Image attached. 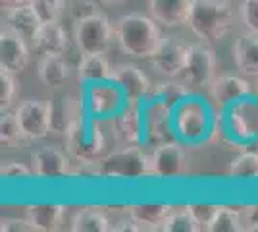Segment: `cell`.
I'll return each instance as SVG.
<instances>
[{"label": "cell", "instance_id": "1", "mask_svg": "<svg viewBox=\"0 0 258 232\" xmlns=\"http://www.w3.org/2000/svg\"><path fill=\"white\" fill-rule=\"evenodd\" d=\"M114 35L119 49L133 58H151L160 43L158 22L145 14H127L114 22Z\"/></svg>", "mask_w": 258, "mask_h": 232}, {"label": "cell", "instance_id": "2", "mask_svg": "<svg viewBox=\"0 0 258 232\" xmlns=\"http://www.w3.org/2000/svg\"><path fill=\"white\" fill-rule=\"evenodd\" d=\"M185 25L201 41L210 44L218 43L229 33L233 25L231 2L229 0H193Z\"/></svg>", "mask_w": 258, "mask_h": 232}, {"label": "cell", "instance_id": "3", "mask_svg": "<svg viewBox=\"0 0 258 232\" xmlns=\"http://www.w3.org/2000/svg\"><path fill=\"white\" fill-rule=\"evenodd\" d=\"M97 174L114 180H139L152 176L151 155H147L141 145H123L118 151L106 153L97 163Z\"/></svg>", "mask_w": 258, "mask_h": 232}, {"label": "cell", "instance_id": "4", "mask_svg": "<svg viewBox=\"0 0 258 232\" xmlns=\"http://www.w3.org/2000/svg\"><path fill=\"white\" fill-rule=\"evenodd\" d=\"M173 128L177 140L185 144H201L212 132L210 107L199 97H187L173 109Z\"/></svg>", "mask_w": 258, "mask_h": 232}, {"label": "cell", "instance_id": "5", "mask_svg": "<svg viewBox=\"0 0 258 232\" xmlns=\"http://www.w3.org/2000/svg\"><path fill=\"white\" fill-rule=\"evenodd\" d=\"M66 149L70 157L77 163L95 165L100 157L106 155V137L100 130L97 120L89 118L81 120L72 132L66 135Z\"/></svg>", "mask_w": 258, "mask_h": 232}, {"label": "cell", "instance_id": "6", "mask_svg": "<svg viewBox=\"0 0 258 232\" xmlns=\"http://www.w3.org/2000/svg\"><path fill=\"white\" fill-rule=\"evenodd\" d=\"M114 35V23L104 14L93 12L77 20L74 27V44L83 55H106Z\"/></svg>", "mask_w": 258, "mask_h": 232}, {"label": "cell", "instance_id": "7", "mask_svg": "<svg viewBox=\"0 0 258 232\" xmlns=\"http://www.w3.org/2000/svg\"><path fill=\"white\" fill-rule=\"evenodd\" d=\"M83 103H85L87 116L93 120H110L127 105L123 91L114 79L87 85L83 93Z\"/></svg>", "mask_w": 258, "mask_h": 232}, {"label": "cell", "instance_id": "8", "mask_svg": "<svg viewBox=\"0 0 258 232\" xmlns=\"http://www.w3.org/2000/svg\"><path fill=\"white\" fill-rule=\"evenodd\" d=\"M143 120H145V144L158 147L177 140L173 128V109L162 101L147 99L143 103Z\"/></svg>", "mask_w": 258, "mask_h": 232}, {"label": "cell", "instance_id": "9", "mask_svg": "<svg viewBox=\"0 0 258 232\" xmlns=\"http://www.w3.org/2000/svg\"><path fill=\"white\" fill-rule=\"evenodd\" d=\"M187 83L189 89H208L216 77V55L212 51L210 43H195L189 47V56H187V64L185 70L179 76Z\"/></svg>", "mask_w": 258, "mask_h": 232}, {"label": "cell", "instance_id": "10", "mask_svg": "<svg viewBox=\"0 0 258 232\" xmlns=\"http://www.w3.org/2000/svg\"><path fill=\"white\" fill-rule=\"evenodd\" d=\"M189 47L181 37H162L156 51L152 53L151 60L152 68L164 77H179L187 64V56H189Z\"/></svg>", "mask_w": 258, "mask_h": 232}, {"label": "cell", "instance_id": "11", "mask_svg": "<svg viewBox=\"0 0 258 232\" xmlns=\"http://www.w3.org/2000/svg\"><path fill=\"white\" fill-rule=\"evenodd\" d=\"M16 116L20 120L22 132L25 140H44L48 133L52 132V124H50V103L29 99L22 103L16 109Z\"/></svg>", "mask_w": 258, "mask_h": 232}, {"label": "cell", "instance_id": "12", "mask_svg": "<svg viewBox=\"0 0 258 232\" xmlns=\"http://www.w3.org/2000/svg\"><path fill=\"white\" fill-rule=\"evenodd\" d=\"M110 126L121 145H143L145 144L143 105L127 103L116 116L110 118Z\"/></svg>", "mask_w": 258, "mask_h": 232}, {"label": "cell", "instance_id": "13", "mask_svg": "<svg viewBox=\"0 0 258 232\" xmlns=\"http://www.w3.org/2000/svg\"><path fill=\"white\" fill-rule=\"evenodd\" d=\"M152 176L158 178H177L187 172V155L183 147L175 142L162 144L158 147H152L151 153Z\"/></svg>", "mask_w": 258, "mask_h": 232}, {"label": "cell", "instance_id": "14", "mask_svg": "<svg viewBox=\"0 0 258 232\" xmlns=\"http://www.w3.org/2000/svg\"><path fill=\"white\" fill-rule=\"evenodd\" d=\"M87 118L85 103L74 95H62L50 101V124L52 132L68 135L81 120Z\"/></svg>", "mask_w": 258, "mask_h": 232}, {"label": "cell", "instance_id": "15", "mask_svg": "<svg viewBox=\"0 0 258 232\" xmlns=\"http://www.w3.org/2000/svg\"><path fill=\"white\" fill-rule=\"evenodd\" d=\"M112 79L121 87L125 101L127 103H137V105H143L149 99L152 85H154L139 66L129 64V62L127 64H118L114 68Z\"/></svg>", "mask_w": 258, "mask_h": 232}, {"label": "cell", "instance_id": "16", "mask_svg": "<svg viewBox=\"0 0 258 232\" xmlns=\"http://www.w3.org/2000/svg\"><path fill=\"white\" fill-rule=\"evenodd\" d=\"M208 95L216 107L227 109V107H235L239 103H243L252 93H250V85L247 79L224 74V76H216L212 79V83L208 85Z\"/></svg>", "mask_w": 258, "mask_h": 232}, {"label": "cell", "instance_id": "17", "mask_svg": "<svg viewBox=\"0 0 258 232\" xmlns=\"http://www.w3.org/2000/svg\"><path fill=\"white\" fill-rule=\"evenodd\" d=\"M33 174L43 180H58L72 174V161L70 155L58 147H43L31 155Z\"/></svg>", "mask_w": 258, "mask_h": 232}, {"label": "cell", "instance_id": "18", "mask_svg": "<svg viewBox=\"0 0 258 232\" xmlns=\"http://www.w3.org/2000/svg\"><path fill=\"white\" fill-rule=\"evenodd\" d=\"M29 47L23 37L12 29H2L0 33V64L14 74H20L29 64Z\"/></svg>", "mask_w": 258, "mask_h": 232}, {"label": "cell", "instance_id": "19", "mask_svg": "<svg viewBox=\"0 0 258 232\" xmlns=\"http://www.w3.org/2000/svg\"><path fill=\"white\" fill-rule=\"evenodd\" d=\"M193 0H149V12L164 27H181L187 23V16Z\"/></svg>", "mask_w": 258, "mask_h": 232}, {"label": "cell", "instance_id": "20", "mask_svg": "<svg viewBox=\"0 0 258 232\" xmlns=\"http://www.w3.org/2000/svg\"><path fill=\"white\" fill-rule=\"evenodd\" d=\"M6 23H8V29L23 37L31 47L35 44V39L43 27V22L39 20V16L29 6V2L6 12Z\"/></svg>", "mask_w": 258, "mask_h": 232}, {"label": "cell", "instance_id": "21", "mask_svg": "<svg viewBox=\"0 0 258 232\" xmlns=\"http://www.w3.org/2000/svg\"><path fill=\"white\" fill-rule=\"evenodd\" d=\"M66 209L62 203H33L25 211V217L37 232H54L64 224Z\"/></svg>", "mask_w": 258, "mask_h": 232}, {"label": "cell", "instance_id": "22", "mask_svg": "<svg viewBox=\"0 0 258 232\" xmlns=\"http://www.w3.org/2000/svg\"><path fill=\"white\" fill-rule=\"evenodd\" d=\"M72 47L70 35L66 33V29L58 23H43L41 31L35 39L33 49L39 51L43 56L46 55H58L64 56L68 53V49Z\"/></svg>", "mask_w": 258, "mask_h": 232}, {"label": "cell", "instance_id": "23", "mask_svg": "<svg viewBox=\"0 0 258 232\" xmlns=\"http://www.w3.org/2000/svg\"><path fill=\"white\" fill-rule=\"evenodd\" d=\"M172 211L173 207L168 203H135L127 207V215L139 224L141 230H160Z\"/></svg>", "mask_w": 258, "mask_h": 232}, {"label": "cell", "instance_id": "24", "mask_svg": "<svg viewBox=\"0 0 258 232\" xmlns=\"http://www.w3.org/2000/svg\"><path fill=\"white\" fill-rule=\"evenodd\" d=\"M233 62L237 70L245 76L258 77V35H241L233 44Z\"/></svg>", "mask_w": 258, "mask_h": 232}, {"label": "cell", "instance_id": "25", "mask_svg": "<svg viewBox=\"0 0 258 232\" xmlns=\"http://www.w3.org/2000/svg\"><path fill=\"white\" fill-rule=\"evenodd\" d=\"M76 68L79 81L85 85L108 81V79H112V74H114V68L110 66L104 55H83Z\"/></svg>", "mask_w": 258, "mask_h": 232}, {"label": "cell", "instance_id": "26", "mask_svg": "<svg viewBox=\"0 0 258 232\" xmlns=\"http://www.w3.org/2000/svg\"><path fill=\"white\" fill-rule=\"evenodd\" d=\"M37 74H39V79L44 85L60 87L70 77V62L66 60V56L46 55L41 58V62L37 66Z\"/></svg>", "mask_w": 258, "mask_h": 232}, {"label": "cell", "instance_id": "27", "mask_svg": "<svg viewBox=\"0 0 258 232\" xmlns=\"http://www.w3.org/2000/svg\"><path fill=\"white\" fill-rule=\"evenodd\" d=\"M191 95V89L187 87V83L183 79H175V77H166L160 83H154L149 99L162 101L164 105L175 109L183 99H187Z\"/></svg>", "mask_w": 258, "mask_h": 232}, {"label": "cell", "instance_id": "28", "mask_svg": "<svg viewBox=\"0 0 258 232\" xmlns=\"http://www.w3.org/2000/svg\"><path fill=\"white\" fill-rule=\"evenodd\" d=\"M70 228L74 232H108L112 230V224L102 211L85 207V209H79L72 217Z\"/></svg>", "mask_w": 258, "mask_h": 232}, {"label": "cell", "instance_id": "29", "mask_svg": "<svg viewBox=\"0 0 258 232\" xmlns=\"http://www.w3.org/2000/svg\"><path fill=\"white\" fill-rule=\"evenodd\" d=\"M241 230H245L243 209L226 207V205H220L218 215L214 217L212 224L208 226V232H241Z\"/></svg>", "mask_w": 258, "mask_h": 232}, {"label": "cell", "instance_id": "30", "mask_svg": "<svg viewBox=\"0 0 258 232\" xmlns=\"http://www.w3.org/2000/svg\"><path fill=\"white\" fill-rule=\"evenodd\" d=\"M229 176L241 180L258 178V151H243L229 163Z\"/></svg>", "mask_w": 258, "mask_h": 232}, {"label": "cell", "instance_id": "31", "mask_svg": "<svg viewBox=\"0 0 258 232\" xmlns=\"http://www.w3.org/2000/svg\"><path fill=\"white\" fill-rule=\"evenodd\" d=\"M23 140V132L20 120L16 116V111H2V118H0V144L2 147H14L18 142Z\"/></svg>", "mask_w": 258, "mask_h": 232}, {"label": "cell", "instance_id": "32", "mask_svg": "<svg viewBox=\"0 0 258 232\" xmlns=\"http://www.w3.org/2000/svg\"><path fill=\"white\" fill-rule=\"evenodd\" d=\"M43 23H58L66 12V0H27Z\"/></svg>", "mask_w": 258, "mask_h": 232}, {"label": "cell", "instance_id": "33", "mask_svg": "<svg viewBox=\"0 0 258 232\" xmlns=\"http://www.w3.org/2000/svg\"><path fill=\"white\" fill-rule=\"evenodd\" d=\"M160 230L164 232H197L201 230V226L197 224L193 219V215L189 213V209L185 207L181 211H172L168 215V219L164 221Z\"/></svg>", "mask_w": 258, "mask_h": 232}, {"label": "cell", "instance_id": "34", "mask_svg": "<svg viewBox=\"0 0 258 232\" xmlns=\"http://www.w3.org/2000/svg\"><path fill=\"white\" fill-rule=\"evenodd\" d=\"M16 95H18V83H16L14 72L2 68L0 70V109L10 111V107L16 101Z\"/></svg>", "mask_w": 258, "mask_h": 232}, {"label": "cell", "instance_id": "35", "mask_svg": "<svg viewBox=\"0 0 258 232\" xmlns=\"http://www.w3.org/2000/svg\"><path fill=\"white\" fill-rule=\"evenodd\" d=\"M187 209L193 215L197 224L201 226V230H208V226L212 224L214 217L220 211V205H214V203H189Z\"/></svg>", "mask_w": 258, "mask_h": 232}, {"label": "cell", "instance_id": "36", "mask_svg": "<svg viewBox=\"0 0 258 232\" xmlns=\"http://www.w3.org/2000/svg\"><path fill=\"white\" fill-rule=\"evenodd\" d=\"M239 14H241V22L248 33L258 35V0H241Z\"/></svg>", "mask_w": 258, "mask_h": 232}, {"label": "cell", "instance_id": "37", "mask_svg": "<svg viewBox=\"0 0 258 232\" xmlns=\"http://www.w3.org/2000/svg\"><path fill=\"white\" fill-rule=\"evenodd\" d=\"M2 176L10 178V180H27V178L35 176L33 174V168L18 161H8L6 165H2Z\"/></svg>", "mask_w": 258, "mask_h": 232}, {"label": "cell", "instance_id": "38", "mask_svg": "<svg viewBox=\"0 0 258 232\" xmlns=\"http://www.w3.org/2000/svg\"><path fill=\"white\" fill-rule=\"evenodd\" d=\"M0 230L2 232H37L27 217H25V219H2Z\"/></svg>", "mask_w": 258, "mask_h": 232}, {"label": "cell", "instance_id": "39", "mask_svg": "<svg viewBox=\"0 0 258 232\" xmlns=\"http://www.w3.org/2000/svg\"><path fill=\"white\" fill-rule=\"evenodd\" d=\"M243 221L245 230H258V203L243 207Z\"/></svg>", "mask_w": 258, "mask_h": 232}, {"label": "cell", "instance_id": "40", "mask_svg": "<svg viewBox=\"0 0 258 232\" xmlns=\"http://www.w3.org/2000/svg\"><path fill=\"white\" fill-rule=\"evenodd\" d=\"M22 4H27V0H0V6H2L4 12L12 10V8H18Z\"/></svg>", "mask_w": 258, "mask_h": 232}, {"label": "cell", "instance_id": "41", "mask_svg": "<svg viewBox=\"0 0 258 232\" xmlns=\"http://www.w3.org/2000/svg\"><path fill=\"white\" fill-rule=\"evenodd\" d=\"M102 4H106V6H118L121 2H125V0H100Z\"/></svg>", "mask_w": 258, "mask_h": 232}, {"label": "cell", "instance_id": "42", "mask_svg": "<svg viewBox=\"0 0 258 232\" xmlns=\"http://www.w3.org/2000/svg\"><path fill=\"white\" fill-rule=\"evenodd\" d=\"M256 151H258V147H256Z\"/></svg>", "mask_w": 258, "mask_h": 232}, {"label": "cell", "instance_id": "43", "mask_svg": "<svg viewBox=\"0 0 258 232\" xmlns=\"http://www.w3.org/2000/svg\"><path fill=\"white\" fill-rule=\"evenodd\" d=\"M229 2H231V0H229Z\"/></svg>", "mask_w": 258, "mask_h": 232}]
</instances>
